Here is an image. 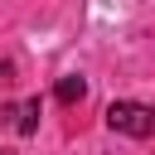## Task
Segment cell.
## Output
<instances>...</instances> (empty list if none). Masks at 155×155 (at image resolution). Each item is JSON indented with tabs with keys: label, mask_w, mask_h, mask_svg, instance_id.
<instances>
[{
	"label": "cell",
	"mask_w": 155,
	"mask_h": 155,
	"mask_svg": "<svg viewBox=\"0 0 155 155\" xmlns=\"http://www.w3.org/2000/svg\"><path fill=\"white\" fill-rule=\"evenodd\" d=\"M107 126L111 131H121V136H155V107H145V102H111L107 107Z\"/></svg>",
	"instance_id": "obj_1"
},
{
	"label": "cell",
	"mask_w": 155,
	"mask_h": 155,
	"mask_svg": "<svg viewBox=\"0 0 155 155\" xmlns=\"http://www.w3.org/2000/svg\"><path fill=\"white\" fill-rule=\"evenodd\" d=\"M0 121H5L10 131H19V136H34V131H39V97H29V102H19V107H0Z\"/></svg>",
	"instance_id": "obj_2"
},
{
	"label": "cell",
	"mask_w": 155,
	"mask_h": 155,
	"mask_svg": "<svg viewBox=\"0 0 155 155\" xmlns=\"http://www.w3.org/2000/svg\"><path fill=\"white\" fill-rule=\"evenodd\" d=\"M53 97H58L63 107H78V102L87 97V82H82V78H58V87H53Z\"/></svg>",
	"instance_id": "obj_3"
},
{
	"label": "cell",
	"mask_w": 155,
	"mask_h": 155,
	"mask_svg": "<svg viewBox=\"0 0 155 155\" xmlns=\"http://www.w3.org/2000/svg\"><path fill=\"white\" fill-rule=\"evenodd\" d=\"M0 82H15V63L10 58H0Z\"/></svg>",
	"instance_id": "obj_4"
},
{
	"label": "cell",
	"mask_w": 155,
	"mask_h": 155,
	"mask_svg": "<svg viewBox=\"0 0 155 155\" xmlns=\"http://www.w3.org/2000/svg\"><path fill=\"white\" fill-rule=\"evenodd\" d=\"M0 155H15V150H0Z\"/></svg>",
	"instance_id": "obj_5"
}]
</instances>
